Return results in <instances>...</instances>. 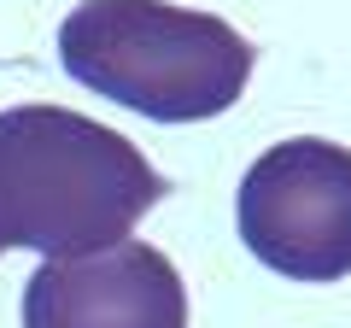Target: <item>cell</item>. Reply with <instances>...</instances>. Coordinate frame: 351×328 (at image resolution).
<instances>
[{
  "label": "cell",
  "instance_id": "6da1fadb",
  "mask_svg": "<svg viewBox=\"0 0 351 328\" xmlns=\"http://www.w3.org/2000/svg\"><path fill=\"white\" fill-rule=\"evenodd\" d=\"M158 200L164 176L129 135L64 106L0 112V253H100L129 240Z\"/></svg>",
  "mask_w": 351,
  "mask_h": 328
},
{
  "label": "cell",
  "instance_id": "7a4b0ae2",
  "mask_svg": "<svg viewBox=\"0 0 351 328\" xmlns=\"http://www.w3.org/2000/svg\"><path fill=\"white\" fill-rule=\"evenodd\" d=\"M59 65L152 124H199L246 94L252 41L170 0H82L59 24Z\"/></svg>",
  "mask_w": 351,
  "mask_h": 328
},
{
  "label": "cell",
  "instance_id": "3957f363",
  "mask_svg": "<svg viewBox=\"0 0 351 328\" xmlns=\"http://www.w3.org/2000/svg\"><path fill=\"white\" fill-rule=\"evenodd\" d=\"M240 240L293 281L351 276V147L293 135L240 182Z\"/></svg>",
  "mask_w": 351,
  "mask_h": 328
},
{
  "label": "cell",
  "instance_id": "277c9868",
  "mask_svg": "<svg viewBox=\"0 0 351 328\" xmlns=\"http://www.w3.org/2000/svg\"><path fill=\"white\" fill-rule=\"evenodd\" d=\"M24 328H188V288L147 240L41 258L24 281Z\"/></svg>",
  "mask_w": 351,
  "mask_h": 328
}]
</instances>
